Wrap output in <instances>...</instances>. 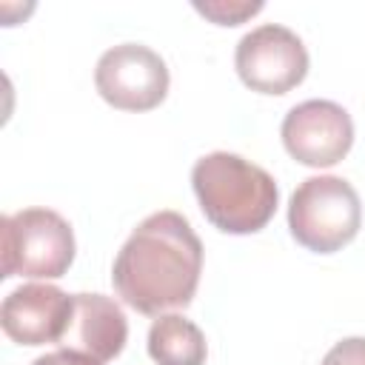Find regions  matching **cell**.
<instances>
[{"instance_id":"cell-1","label":"cell","mask_w":365,"mask_h":365,"mask_svg":"<svg viewBox=\"0 0 365 365\" xmlns=\"http://www.w3.org/2000/svg\"><path fill=\"white\" fill-rule=\"evenodd\" d=\"M202 242L191 222L177 211L148 214L111 265L117 297L145 317L185 308L200 285Z\"/></svg>"},{"instance_id":"cell-2","label":"cell","mask_w":365,"mask_h":365,"mask_svg":"<svg viewBox=\"0 0 365 365\" xmlns=\"http://www.w3.org/2000/svg\"><path fill=\"white\" fill-rule=\"evenodd\" d=\"M191 185L205 220L225 234L262 231L279 202L274 177L231 151L200 157L191 168Z\"/></svg>"},{"instance_id":"cell-3","label":"cell","mask_w":365,"mask_h":365,"mask_svg":"<svg viewBox=\"0 0 365 365\" xmlns=\"http://www.w3.org/2000/svg\"><path fill=\"white\" fill-rule=\"evenodd\" d=\"M362 225V202L356 188L334 174L308 177L297 185L288 202L291 237L314 251L334 254L345 248Z\"/></svg>"},{"instance_id":"cell-4","label":"cell","mask_w":365,"mask_h":365,"mask_svg":"<svg viewBox=\"0 0 365 365\" xmlns=\"http://www.w3.org/2000/svg\"><path fill=\"white\" fill-rule=\"evenodd\" d=\"M0 234L3 279H57L74 262V231L51 208H23L6 214L0 222Z\"/></svg>"},{"instance_id":"cell-5","label":"cell","mask_w":365,"mask_h":365,"mask_svg":"<svg viewBox=\"0 0 365 365\" xmlns=\"http://www.w3.org/2000/svg\"><path fill=\"white\" fill-rule=\"evenodd\" d=\"M94 86L120 111H151L168 94V66L143 43H120L100 54Z\"/></svg>"},{"instance_id":"cell-6","label":"cell","mask_w":365,"mask_h":365,"mask_svg":"<svg viewBox=\"0 0 365 365\" xmlns=\"http://www.w3.org/2000/svg\"><path fill=\"white\" fill-rule=\"evenodd\" d=\"M240 80L259 94H285L297 88L308 74L305 43L279 23L251 29L234 51Z\"/></svg>"},{"instance_id":"cell-7","label":"cell","mask_w":365,"mask_h":365,"mask_svg":"<svg viewBox=\"0 0 365 365\" xmlns=\"http://www.w3.org/2000/svg\"><path fill=\"white\" fill-rule=\"evenodd\" d=\"M279 134L297 163L331 168L354 145V120L334 100H305L285 114Z\"/></svg>"},{"instance_id":"cell-8","label":"cell","mask_w":365,"mask_h":365,"mask_svg":"<svg viewBox=\"0 0 365 365\" xmlns=\"http://www.w3.org/2000/svg\"><path fill=\"white\" fill-rule=\"evenodd\" d=\"M74 314V294L57 285L29 282L14 288L0 305L3 334L17 345L63 342Z\"/></svg>"},{"instance_id":"cell-9","label":"cell","mask_w":365,"mask_h":365,"mask_svg":"<svg viewBox=\"0 0 365 365\" xmlns=\"http://www.w3.org/2000/svg\"><path fill=\"white\" fill-rule=\"evenodd\" d=\"M128 339V322L123 308L106 294H74V314L63 336V348L111 362L120 356Z\"/></svg>"},{"instance_id":"cell-10","label":"cell","mask_w":365,"mask_h":365,"mask_svg":"<svg viewBox=\"0 0 365 365\" xmlns=\"http://www.w3.org/2000/svg\"><path fill=\"white\" fill-rule=\"evenodd\" d=\"M148 356L157 365H205L208 345L191 319L160 314L148 328Z\"/></svg>"},{"instance_id":"cell-11","label":"cell","mask_w":365,"mask_h":365,"mask_svg":"<svg viewBox=\"0 0 365 365\" xmlns=\"http://www.w3.org/2000/svg\"><path fill=\"white\" fill-rule=\"evenodd\" d=\"M194 9L200 14H205L208 20H214L217 26H240L242 20L254 17L257 11H262V3L254 0H205V3H194Z\"/></svg>"},{"instance_id":"cell-12","label":"cell","mask_w":365,"mask_h":365,"mask_svg":"<svg viewBox=\"0 0 365 365\" xmlns=\"http://www.w3.org/2000/svg\"><path fill=\"white\" fill-rule=\"evenodd\" d=\"M322 365H365V336L339 339L322 356Z\"/></svg>"},{"instance_id":"cell-13","label":"cell","mask_w":365,"mask_h":365,"mask_svg":"<svg viewBox=\"0 0 365 365\" xmlns=\"http://www.w3.org/2000/svg\"><path fill=\"white\" fill-rule=\"evenodd\" d=\"M31 365H103V362H97L88 354H80V351H71V348H60V351L37 356Z\"/></svg>"}]
</instances>
